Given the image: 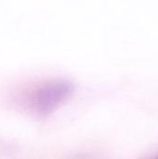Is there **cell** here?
<instances>
[{"mask_svg":"<svg viewBox=\"0 0 158 159\" xmlns=\"http://www.w3.org/2000/svg\"><path fill=\"white\" fill-rule=\"evenodd\" d=\"M74 85L66 79L38 82L19 91L18 105L32 115L46 117L54 113L73 94Z\"/></svg>","mask_w":158,"mask_h":159,"instance_id":"obj_1","label":"cell"}]
</instances>
